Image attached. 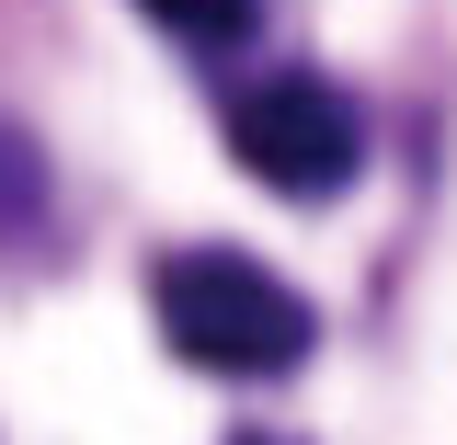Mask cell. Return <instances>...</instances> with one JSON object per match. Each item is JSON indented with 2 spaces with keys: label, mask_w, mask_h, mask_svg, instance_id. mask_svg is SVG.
Wrapping results in <instances>:
<instances>
[{
  "label": "cell",
  "mask_w": 457,
  "mask_h": 445,
  "mask_svg": "<svg viewBox=\"0 0 457 445\" xmlns=\"http://www.w3.org/2000/svg\"><path fill=\"white\" fill-rule=\"evenodd\" d=\"M149 320H161V342L195 377H240V389H252V377H297L309 342H320L309 297H297L275 263L218 251V240H183V251L149 263Z\"/></svg>",
  "instance_id": "6da1fadb"
},
{
  "label": "cell",
  "mask_w": 457,
  "mask_h": 445,
  "mask_svg": "<svg viewBox=\"0 0 457 445\" xmlns=\"http://www.w3.org/2000/svg\"><path fill=\"white\" fill-rule=\"evenodd\" d=\"M228 161L252 171L263 194H297V206H332L354 161H366V126L343 103L320 69H275L263 92H240L228 103Z\"/></svg>",
  "instance_id": "7a4b0ae2"
},
{
  "label": "cell",
  "mask_w": 457,
  "mask_h": 445,
  "mask_svg": "<svg viewBox=\"0 0 457 445\" xmlns=\"http://www.w3.org/2000/svg\"><path fill=\"white\" fill-rule=\"evenodd\" d=\"M46 228H57V171H46V137H35L23 114H0V263L46 251Z\"/></svg>",
  "instance_id": "3957f363"
},
{
  "label": "cell",
  "mask_w": 457,
  "mask_h": 445,
  "mask_svg": "<svg viewBox=\"0 0 457 445\" xmlns=\"http://www.w3.org/2000/svg\"><path fill=\"white\" fill-rule=\"evenodd\" d=\"M161 35H183L195 57H218V46H240L252 23H263V0H137Z\"/></svg>",
  "instance_id": "277c9868"
},
{
  "label": "cell",
  "mask_w": 457,
  "mask_h": 445,
  "mask_svg": "<svg viewBox=\"0 0 457 445\" xmlns=\"http://www.w3.org/2000/svg\"><path fill=\"white\" fill-rule=\"evenodd\" d=\"M228 445H286V434H228Z\"/></svg>",
  "instance_id": "5b68a950"
}]
</instances>
